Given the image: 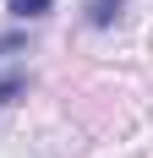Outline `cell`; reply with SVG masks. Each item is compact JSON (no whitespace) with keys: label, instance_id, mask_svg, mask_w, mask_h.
<instances>
[{"label":"cell","instance_id":"cell-1","mask_svg":"<svg viewBox=\"0 0 153 158\" xmlns=\"http://www.w3.org/2000/svg\"><path fill=\"white\" fill-rule=\"evenodd\" d=\"M126 6H131V0H82V22H88L93 33H109L126 16Z\"/></svg>","mask_w":153,"mask_h":158},{"label":"cell","instance_id":"cell-2","mask_svg":"<svg viewBox=\"0 0 153 158\" xmlns=\"http://www.w3.org/2000/svg\"><path fill=\"white\" fill-rule=\"evenodd\" d=\"M6 11H11L16 22H44V16L55 11V0H6Z\"/></svg>","mask_w":153,"mask_h":158},{"label":"cell","instance_id":"cell-3","mask_svg":"<svg viewBox=\"0 0 153 158\" xmlns=\"http://www.w3.org/2000/svg\"><path fill=\"white\" fill-rule=\"evenodd\" d=\"M22 93H28V71H6L0 77V104H16Z\"/></svg>","mask_w":153,"mask_h":158},{"label":"cell","instance_id":"cell-4","mask_svg":"<svg viewBox=\"0 0 153 158\" xmlns=\"http://www.w3.org/2000/svg\"><path fill=\"white\" fill-rule=\"evenodd\" d=\"M22 49H28V38H22V33H6V38H0V60H6V55H22Z\"/></svg>","mask_w":153,"mask_h":158}]
</instances>
